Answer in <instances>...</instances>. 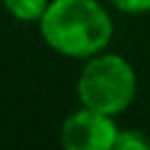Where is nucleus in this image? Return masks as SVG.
Returning a JSON list of instances; mask_svg holds the SVG:
<instances>
[{"label": "nucleus", "instance_id": "nucleus-1", "mask_svg": "<svg viewBox=\"0 0 150 150\" xmlns=\"http://www.w3.org/2000/svg\"><path fill=\"white\" fill-rule=\"evenodd\" d=\"M38 28L52 52L77 61L105 52L115 35V21L98 0H52Z\"/></svg>", "mask_w": 150, "mask_h": 150}, {"label": "nucleus", "instance_id": "nucleus-2", "mask_svg": "<svg viewBox=\"0 0 150 150\" xmlns=\"http://www.w3.org/2000/svg\"><path fill=\"white\" fill-rule=\"evenodd\" d=\"M75 91L80 105L117 117L136 101L138 77L134 66L122 54L105 49L84 61L75 82Z\"/></svg>", "mask_w": 150, "mask_h": 150}, {"label": "nucleus", "instance_id": "nucleus-3", "mask_svg": "<svg viewBox=\"0 0 150 150\" xmlns=\"http://www.w3.org/2000/svg\"><path fill=\"white\" fill-rule=\"evenodd\" d=\"M120 127L115 117L80 105L61 124V143L66 150H112Z\"/></svg>", "mask_w": 150, "mask_h": 150}, {"label": "nucleus", "instance_id": "nucleus-4", "mask_svg": "<svg viewBox=\"0 0 150 150\" xmlns=\"http://www.w3.org/2000/svg\"><path fill=\"white\" fill-rule=\"evenodd\" d=\"M52 0H2L5 12L21 23H38Z\"/></svg>", "mask_w": 150, "mask_h": 150}, {"label": "nucleus", "instance_id": "nucleus-5", "mask_svg": "<svg viewBox=\"0 0 150 150\" xmlns=\"http://www.w3.org/2000/svg\"><path fill=\"white\" fill-rule=\"evenodd\" d=\"M115 148L117 150H148L150 138L141 129H120L115 138Z\"/></svg>", "mask_w": 150, "mask_h": 150}, {"label": "nucleus", "instance_id": "nucleus-6", "mask_svg": "<svg viewBox=\"0 0 150 150\" xmlns=\"http://www.w3.org/2000/svg\"><path fill=\"white\" fill-rule=\"evenodd\" d=\"M122 14H145L150 12V0H108Z\"/></svg>", "mask_w": 150, "mask_h": 150}]
</instances>
